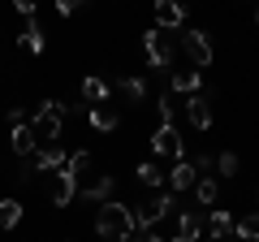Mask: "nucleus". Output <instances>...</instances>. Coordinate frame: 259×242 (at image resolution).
I'll use <instances>...</instances> for the list:
<instances>
[{
	"instance_id": "1",
	"label": "nucleus",
	"mask_w": 259,
	"mask_h": 242,
	"mask_svg": "<svg viewBox=\"0 0 259 242\" xmlns=\"http://www.w3.org/2000/svg\"><path fill=\"white\" fill-rule=\"evenodd\" d=\"M134 229H139V225H134V212H130L125 204H117V199L100 204V212H95V233H100L104 242H125Z\"/></svg>"
},
{
	"instance_id": "2",
	"label": "nucleus",
	"mask_w": 259,
	"mask_h": 242,
	"mask_svg": "<svg viewBox=\"0 0 259 242\" xmlns=\"http://www.w3.org/2000/svg\"><path fill=\"white\" fill-rule=\"evenodd\" d=\"M69 117V104L61 100H44L35 112V121H30V130L39 134V143H61V121Z\"/></svg>"
},
{
	"instance_id": "3",
	"label": "nucleus",
	"mask_w": 259,
	"mask_h": 242,
	"mask_svg": "<svg viewBox=\"0 0 259 242\" xmlns=\"http://www.w3.org/2000/svg\"><path fill=\"white\" fill-rule=\"evenodd\" d=\"M173 208H177V199H173V195H151L147 204L134 208V225H139V229H156L164 216H173Z\"/></svg>"
},
{
	"instance_id": "4",
	"label": "nucleus",
	"mask_w": 259,
	"mask_h": 242,
	"mask_svg": "<svg viewBox=\"0 0 259 242\" xmlns=\"http://www.w3.org/2000/svg\"><path fill=\"white\" fill-rule=\"evenodd\" d=\"M78 195V177L69 173V169H52L48 173V199H52L56 208H69Z\"/></svg>"
},
{
	"instance_id": "5",
	"label": "nucleus",
	"mask_w": 259,
	"mask_h": 242,
	"mask_svg": "<svg viewBox=\"0 0 259 242\" xmlns=\"http://www.w3.org/2000/svg\"><path fill=\"white\" fill-rule=\"evenodd\" d=\"M182 48H186V56L194 61V69H207L212 65V39H207V30H182Z\"/></svg>"
},
{
	"instance_id": "6",
	"label": "nucleus",
	"mask_w": 259,
	"mask_h": 242,
	"mask_svg": "<svg viewBox=\"0 0 259 242\" xmlns=\"http://www.w3.org/2000/svg\"><path fill=\"white\" fill-rule=\"evenodd\" d=\"M143 52H147V61H151V69H168L173 65V48H168V39H164V30H143Z\"/></svg>"
},
{
	"instance_id": "7",
	"label": "nucleus",
	"mask_w": 259,
	"mask_h": 242,
	"mask_svg": "<svg viewBox=\"0 0 259 242\" xmlns=\"http://www.w3.org/2000/svg\"><path fill=\"white\" fill-rule=\"evenodd\" d=\"M151 151H156V156H168V160H186L182 134H177L173 126H160V130L151 134Z\"/></svg>"
},
{
	"instance_id": "8",
	"label": "nucleus",
	"mask_w": 259,
	"mask_h": 242,
	"mask_svg": "<svg viewBox=\"0 0 259 242\" xmlns=\"http://www.w3.org/2000/svg\"><path fill=\"white\" fill-rule=\"evenodd\" d=\"M65 165H69V156L61 151V143H39V151L30 156L35 173H52V169H65Z\"/></svg>"
},
{
	"instance_id": "9",
	"label": "nucleus",
	"mask_w": 259,
	"mask_h": 242,
	"mask_svg": "<svg viewBox=\"0 0 259 242\" xmlns=\"http://www.w3.org/2000/svg\"><path fill=\"white\" fill-rule=\"evenodd\" d=\"M151 9H156V26H160V30H182V26H186L182 0H156Z\"/></svg>"
},
{
	"instance_id": "10",
	"label": "nucleus",
	"mask_w": 259,
	"mask_h": 242,
	"mask_svg": "<svg viewBox=\"0 0 259 242\" xmlns=\"http://www.w3.org/2000/svg\"><path fill=\"white\" fill-rule=\"evenodd\" d=\"M87 121H91V130H100V134H112V130L121 126V112H117V104H91Z\"/></svg>"
},
{
	"instance_id": "11",
	"label": "nucleus",
	"mask_w": 259,
	"mask_h": 242,
	"mask_svg": "<svg viewBox=\"0 0 259 242\" xmlns=\"http://www.w3.org/2000/svg\"><path fill=\"white\" fill-rule=\"evenodd\" d=\"M186 121L194 130H207L212 126V95H190L186 100Z\"/></svg>"
},
{
	"instance_id": "12",
	"label": "nucleus",
	"mask_w": 259,
	"mask_h": 242,
	"mask_svg": "<svg viewBox=\"0 0 259 242\" xmlns=\"http://www.w3.org/2000/svg\"><path fill=\"white\" fill-rule=\"evenodd\" d=\"M112 190H117V177H112V173H100V177H91V182L82 186V199H87V204H108Z\"/></svg>"
},
{
	"instance_id": "13",
	"label": "nucleus",
	"mask_w": 259,
	"mask_h": 242,
	"mask_svg": "<svg viewBox=\"0 0 259 242\" xmlns=\"http://www.w3.org/2000/svg\"><path fill=\"white\" fill-rule=\"evenodd\" d=\"M225 238H238V221L229 212H212L207 216V242H225Z\"/></svg>"
},
{
	"instance_id": "14",
	"label": "nucleus",
	"mask_w": 259,
	"mask_h": 242,
	"mask_svg": "<svg viewBox=\"0 0 259 242\" xmlns=\"http://www.w3.org/2000/svg\"><path fill=\"white\" fill-rule=\"evenodd\" d=\"M194 182H199V169H194L190 160H173V169H168V186H173V190H194Z\"/></svg>"
},
{
	"instance_id": "15",
	"label": "nucleus",
	"mask_w": 259,
	"mask_h": 242,
	"mask_svg": "<svg viewBox=\"0 0 259 242\" xmlns=\"http://www.w3.org/2000/svg\"><path fill=\"white\" fill-rule=\"evenodd\" d=\"M9 143H13V156H22V160L39 151V134L30 130V121H26V126H13V139Z\"/></svg>"
},
{
	"instance_id": "16",
	"label": "nucleus",
	"mask_w": 259,
	"mask_h": 242,
	"mask_svg": "<svg viewBox=\"0 0 259 242\" xmlns=\"http://www.w3.org/2000/svg\"><path fill=\"white\" fill-rule=\"evenodd\" d=\"M199 87H203V69H173V91L177 95H199Z\"/></svg>"
},
{
	"instance_id": "17",
	"label": "nucleus",
	"mask_w": 259,
	"mask_h": 242,
	"mask_svg": "<svg viewBox=\"0 0 259 242\" xmlns=\"http://www.w3.org/2000/svg\"><path fill=\"white\" fill-rule=\"evenodd\" d=\"M199 229H203L199 212H182V221H177V233H173L168 242H199Z\"/></svg>"
},
{
	"instance_id": "18",
	"label": "nucleus",
	"mask_w": 259,
	"mask_h": 242,
	"mask_svg": "<svg viewBox=\"0 0 259 242\" xmlns=\"http://www.w3.org/2000/svg\"><path fill=\"white\" fill-rule=\"evenodd\" d=\"M108 95H112V87L108 83H104V78H82V100L87 104H108Z\"/></svg>"
},
{
	"instance_id": "19",
	"label": "nucleus",
	"mask_w": 259,
	"mask_h": 242,
	"mask_svg": "<svg viewBox=\"0 0 259 242\" xmlns=\"http://www.w3.org/2000/svg\"><path fill=\"white\" fill-rule=\"evenodd\" d=\"M65 169H69V173H74L78 182H91V177H95V173H91V169H95V156H91V151H74Z\"/></svg>"
},
{
	"instance_id": "20",
	"label": "nucleus",
	"mask_w": 259,
	"mask_h": 242,
	"mask_svg": "<svg viewBox=\"0 0 259 242\" xmlns=\"http://www.w3.org/2000/svg\"><path fill=\"white\" fill-rule=\"evenodd\" d=\"M18 44L22 48H26V52H44V26H39V22L35 18H26V30H22V35H18Z\"/></svg>"
},
{
	"instance_id": "21",
	"label": "nucleus",
	"mask_w": 259,
	"mask_h": 242,
	"mask_svg": "<svg viewBox=\"0 0 259 242\" xmlns=\"http://www.w3.org/2000/svg\"><path fill=\"white\" fill-rule=\"evenodd\" d=\"M108 87H117V91L130 95V100H143V95H147V83H143V78H130V74H117Z\"/></svg>"
},
{
	"instance_id": "22",
	"label": "nucleus",
	"mask_w": 259,
	"mask_h": 242,
	"mask_svg": "<svg viewBox=\"0 0 259 242\" xmlns=\"http://www.w3.org/2000/svg\"><path fill=\"white\" fill-rule=\"evenodd\" d=\"M18 221H22V204L18 199H0V233L18 229Z\"/></svg>"
},
{
	"instance_id": "23",
	"label": "nucleus",
	"mask_w": 259,
	"mask_h": 242,
	"mask_svg": "<svg viewBox=\"0 0 259 242\" xmlns=\"http://www.w3.org/2000/svg\"><path fill=\"white\" fill-rule=\"evenodd\" d=\"M134 177H139L143 186H164V169H160L156 160H143V165L134 169Z\"/></svg>"
},
{
	"instance_id": "24",
	"label": "nucleus",
	"mask_w": 259,
	"mask_h": 242,
	"mask_svg": "<svg viewBox=\"0 0 259 242\" xmlns=\"http://www.w3.org/2000/svg\"><path fill=\"white\" fill-rule=\"evenodd\" d=\"M194 195H199V204H207V208H212V204H216V195H221L216 177H199V182H194Z\"/></svg>"
},
{
	"instance_id": "25",
	"label": "nucleus",
	"mask_w": 259,
	"mask_h": 242,
	"mask_svg": "<svg viewBox=\"0 0 259 242\" xmlns=\"http://www.w3.org/2000/svg\"><path fill=\"white\" fill-rule=\"evenodd\" d=\"M238 238L242 242H259V212H246L238 221Z\"/></svg>"
},
{
	"instance_id": "26",
	"label": "nucleus",
	"mask_w": 259,
	"mask_h": 242,
	"mask_svg": "<svg viewBox=\"0 0 259 242\" xmlns=\"http://www.w3.org/2000/svg\"><path fill=\"white\" fill-rule=\"evenodd\" d=\"M216 173L233 177V173H238V156H233V151H221V156H216Z\"/></svg>"
},
{
	"instance_id": "27",
	"label": "nucleus",
	"mask_w": 259,
	"mask_h": 242,
	"mask_svg": "<svg viewBox=\"0 0 259 242\" xmlns=\"http://www.w3.org/2000/svg\"><path fill=\"white\" fill-rule=\"evenodd\" d=\"M82 5H87V0H56V13H61V18H69V13H78Z\"/></svg>"
},
{
	"instance_id": "28",
	"label": "nucleus",
	"mask_w": 259,
	"mask_h": 242,
	"mask_svg": "<svg viewBox=\"0 0 259 242\" xmlns=\"http://www.w3.org/2000/svg\"><path fill=\"white\" fill-rule=\"evenodd\" d=\"M125 242H164V238H160L156 229H134V233H130Z\"/></svg>"
},
{
	"instance_id": "29",
	"label": "nucleus",
	"mask_w": 259,
	"mask_h": 242,
	"mask_svg": "<svg viewBox=\"0 0 259 242\" xmlns=\"http://www.w3.org/2000/svg\"><path fill=\"white\" fill-rule=\"evenodd\" d=\"M13 9H18L22 18H35V0H13Z\"/></svg>"
},
{
	"instance_id": "30",
	"label": "nucleus",
	"mask_w": 259,
	"mask_h": 242,
	"mask_svg": "<svg viewBox=\"0 0 259 242\" xmlns=\"http://www.w3.org/2000/svg\"><path fill=\"white\" fill-rule=\"evenodd\" d=\"M225 242H242V238H225Z\"/></svg>"
},
{
	"instance_id": "31",
	"label": "nucleus",
	"mask_w": 259,
	"mask_h": 242,
	"mask_svg": "<svg viewBox=\"0 0 259 242\" xmlns=\"http://www.w3.org/2000/svg\"><path fill=\"white\" fill-rule=\"evenodd\" d=\"M255 22H259V5H255Z\"/></svg>"
}]
</instances>
